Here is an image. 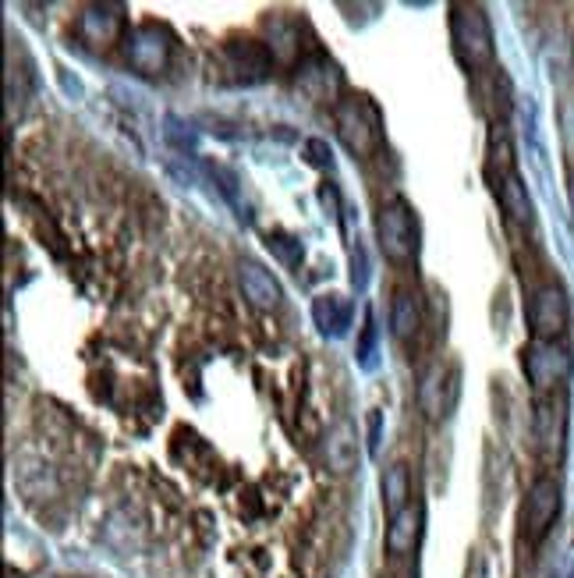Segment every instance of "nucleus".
<instances>
[{"label": "nucleus", "mask_w": 574, "mask_h": 578, "mask_svg": "<svg viewBox=\"0 0 574 578\" xmlns=\"http://www.w3.org/2000/svg\"><path fill=\"white\" fill-rule=\"evenodd\" d=\"M167 139H171L174 146L188 149V146L195 142V135H192V132H181V121H178V118H167Z\"/></svg>", "instance_id": "22"}, {"label": "nucleus", "mask_w": 574, "mask_h": 578, "mask_svg": "<svg viewBox=\"0 0 574 578\" xmlns=\"http://www.w3.org/2000/svg\"><path fill=\"white\" fill-rule=\"evenodd\" d=\"M419 532H422V508H419V504H408L401 515L390 518V525H387V550L394 557L408 554V550L419 543Z\"/></svg>", "instance_id": "12"}, {"label": "nucleus", "mask_w": 574, "mask_h": 578, "mask_svg": "<svg viewBox=\"0 0 574 578\" xmlns=\"http://www.w3.org/2000/svg\"><path fill=\"white\" fill-rule=\"evenodd\" d=\"M571 220H574V178H571Z\"/></svg>", "instance_id": "25"}, {"label": "nucleus", "mask_w": 574, "mask_h": 578, "mask_svg": "<svg viewBox=\"0 0 574 578\" xmlns=\"http://www.w3.org/2000/svg\"><path fill=\"white\" fill-rule=\"evenodd\" d=\"M373 348H376V327H373V316H369V320H365V344L358 348L362 366H373Z\"/></svg>", "instance_id": "20"}, {"label": "nucleus", "mask_w": 574, "mask_h": 578, "mask_svg": "<svg viewBox=\"0 0 574 578\" xmlns=\"http://www.w3.org/2000/svg\"><path fill=\"white\" fill-rule=\"evenodd\" d=\"M238 281H241V291H245V298H249L256 309H277L280 298H284L277 277H273L266 266L252 263V259L238 266Z\"/></svg>", "instance_id": "10"}, {"label": "nucleus", "mask_w": 574, "mask_h": 578, "mask_svg": "<svg viewBox=\"0 0 574 578\" xmlns=\"http://www.w3.org/2000/svg\"><path fill=\"white\" fill-rule=\"evenodd\" d=\"M528 320H532V334L536 341H557L567 327V298L557 284L550 288H539L532 298V309H528Z\"/></svg>", "instance_id": "7"}, {"label": "nucleus", "mask_w": 574, "mask_h": 578, "mask_svg": "<svg viewBox=\"0 0 574 578\" xmlns=\"http://www.w3.org/2000/svg\"><path fill=\"white\" fill-rule=\"evenodd\" d=\"M220 64H224V79L238 82V86H256L270 75L273 57L263 43L256 40H234L220 50Z\"/></svg>", "instance_id": "5"}, {"label": "nucleus", "mask_w": 574, "mask_h": 578, "mask_svg": "<svg viewBox=\"0 0 574 578\" xmlns=\"http://www.w3.org/2000/svg\"><path fill=\"white\" fill-rule=\"evenodd\" d=\"M305 153H309V164H316V167L330 164V146H326V142H319V139L305 142Z\"/></svg>", "instance_id": "21"}, {"label": "nucleus", "mask_w": 574, "mask_h": 578, "mask_svg": "<svg viewBox=\"0 0 574 578\" xmlns=\"http://www.w3.org/2000/svg\"><path fill=\"white\" fill-rule=\"evenodd\" d=\"M117 29H121V8H117V4H93V8H86V15H82V32H86L93 43L110 40Z\"/></svg>", "instance_id": "13"}, {"label": "nucleus", "mask_w": 574, "mask_h": 578, "mask_svg": "<svg viewBox=\"0 0 574 578\" xmlns=\"http://www.w3.org/2000/svg\"><path fill=\"white\" fill-rule=\"evenodd\" d=\"M312 320H316L323 337H344L351 320H355V305H351V298L337 295V291H326V295H319L312 302Z\"/></svg>", "instance_id": "9"}, {"label": "nucleus", "mask_w": 574, "mask_h": 578, "mask_svg": "<svg viewBox=\"0 0 574 578\" xmlns=\"http://www.w3.org/2000/svg\"><path fill=\"white\" fill-rule=\"evenodd\" d=\"M500 203H504V213L518 224H528L532 220V199H528V188L521 185V178L514 171L504 174L500 181Z\"/></svg>", "instance_id": "15"}, {"label": "nucleus", "mask_w": 574, "mask_h": 578, "mask_svg": "<svg viewBox=\"0 0 574 578\" xmlns=\"http://www.w3.org/2000/svg\"><path fill=\"white\" fill-rule=\"evenodd\" d=\"M376 238H380L383 256L394 263H408L419 256V220L401 196L383 203L380 217H376Z\"/></svg>", "instance_id": "2"}, {"label": "nucleus", "mask_w": 574, "mask_h": 578, "mask_svg": "<svg viewBox=\"0 0 574 578\" xmlns=\"http://www.w3.org/2000/svg\"><path fill=\"white\" fill-rule=\"evenodd\" d=\"M326 465L337 476H348L358 469V430L355 422L341 419L334 430L326 433Z\"/></svg>", "instance_id": "11"}, {"label": "nucleus", "mask_w": 574, "mask_h": 578, "mask_svg": "<svg viewBox=\"0 0 574 578\" xmlns=\"http://www.w3.org/2000/svg\"><path fill=\"white\" fill-rule=\"evenodd\" d=\"M408 497H412V479H408V469L404 465H390L383 472V508L387 515H401L408 508Z\"/></svg>", "instance_id": "14"}, {"label": "nucleus", "mask_w": 574, "mask_h": 578, "mask_svg": "<svg viewBox=\"0 0 574 578\" xmlns=\"http://www.w3.org/2000/svg\"><path fill=\"white\" fill-rule=\"evenodd\" d=\"M450 40H454V54L465 68H486L493 61V32H489V18L475 4H454L450 15Z\"/></svg>", "instance_id": "1"}, {"label": "nucleus", "mask_w": 574, "mask_h": 578, "mask_svg": "<svg viewBox=\"0 0 574 578\" xmlns=\"http://www.w3.org/2000/svg\"><path fill=\"white\" fill-rule=\"evenodd\" d=\"M355 263H362V249H358V259H355ZM355 284H358V288H362V284H365V270H358V274H355Z\"/></svg>", "instance_id": "24"}, {"label": "nucleus", "mask_w": 574, "mask_h": 578, "mask_svg": "<svg viewBox=\"0 0 574 578\" xmlns=\"http://www.w3.org/2000/svg\"><path fill=\"white\" fill-rule=\"evenodd\" d=\"M560 515V483L553 476H539L528 486L525 508H521V532L528 543H539L553 529Z\"/></svg>", "instance_id": "4"}, {"label": "nucleus", "mask_w": 574, "mask_h": 578, "mask_svg": "<svg viewBox=\"0 0 574 578\" xmlns=\"http://www.w3.org/2000/svg\"><path fill=\"white\" fill-rule=\"evenodd\" d=\"M337 132H341V142L348 146V153H355V157H369L383 142L380 114H376V107L365 96L344 100L337 107Z\"/></svg>", "instance_id": "3"}, {"label": "nucleus", "mask_w": 574, "mask_h": 578, "mask_svg": "<svg viewBox=\"0 0 574 578\" xmlns=\"http://www.w3.org/2000/svg\"><path fill=\"white\" fill-rule=\"evenodd\" d=\"M419 405L429 419H443L450 412V401L443 398V366H433L426 376H422V387H419Z\"/></svg>", "instance_id": "16"}, {"label": "nucleus", "mask_w": 574, "mask_h": 578, "mask_svg": "<svg viewBox=\"0 0 574 578\" xmlns=\"http://www.w3.org/2000/svg\"><path fill=\"white\" fill-rule=\"evenodd\" d=\"M419 323H422V313H419L415 295H397V302H394V337L397 341H408V337L419 330Z\"/></svg>", "instance_id": "17"}, {"label": "nucleus", "mask_w": 574, "mask_h": 578, "mask_svg": "<svg viewBox=\"0 0 574 578\" xmlns=\"http://www.w3.org/2000/svg\"><path fill=\"white\" fill-rule=\"evenodd\" d=\"M167 57H171V40H167V32L156 29V25H139V29L128 36V61H132L142 75L163 71L167 68Z\"/></svg>", "instance_id": "8"}, {"label": "nucleus", "mask_w": 574, "mask_h": 578, "mask_svg": "<svg viewBox=\"0 0 574 578\" xmlns=\"http://www.w3.org/2000/svg\"><path fill=\"white\" fill-rule=\"evenodd\" d=\"M266 249H270L273 259L284 263L287 270H295V266L302 263V256H305L302 242H298L295 235H287V231H270V235H266Z\"/></svg>", "instance_id": "18"}, {"label": "nucleus", "mask_w": 574, "mask_h": 578, "mask_svg": "<svg viewBox=\"0 0 574 578\" xmlns=\"http://www.w3.org/2000/svg\"><path fill=\"white\" fill-rule=\"evenodd\" d=\"M557 437H560V408L539 405V440L550 447L557 444Z\"/></svg>", "instance_id": "19"}, {"label": "nucleus", "mask_w": 574, "mask_h": 578, "mask_svg": "<svg viewBox=\"0 0 574 578\" xmlns=\"http://www.w3.org/2000/svg\"><path fill=\"white\" fill-rule=\"evenodd\" d=\"M373 426H369V451L376 454V447H380V412H373Z\"/></svg>", "instance_id": "23"}, {"label": "nucleus", "mask_w": 574, "mask_h": 578, "mask_svg": "<svg viewBox=\"0 0 574 578\" xmlns=\"http://www.w3.org/2000/svg\"><path fill=\"white\" fill-rule=\"evenodd\" d=\"M571 373V355L557 341H532L525 348V376L536 391H550Z\"/></svg>", "instance_id": "6"}]
</instances>
